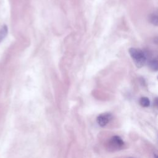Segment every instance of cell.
Instances as JSON below:
<instances>
[{
    "label": "cell",
    "mask_w": 158,
    "mask_h": 158,
    "mask_svg": "<svg viewBox=\"0 0 158 158\" xmlns=\"http://www.w3.org/2000/svg\"><path fill=\"white\" fill-rule=\"evenodd\" d=\"M149 65L150 68L152 69V70H153L154 71H157V70L158 64H157V60L156 59L150 60L149 63Z\"/></svg>",
    "instance_id": "5b68a950"
},
{
    "label": "cell",
    "mask_w": 158,
    "mask_h": 158,
    "mask_svg": "<svg viewBox=\"0 0 158 158\" xmlns=\"http://www.w3.org/2000/svg\"><path fill=\"white\" fill-rule=\"evenodd\" d=\"M109 144L112 148L119 149L122 148L124 145V142L118 136H112L109 141Z\"/></svg>",
    "instance_id": "3957f363"
},
{
    "label": "cell",
    "mask_w": 158,
    "mask_h": 158,
    "mask_svg": "<svg viewBox=\"0 0 158 158\" xmlns=\"http://www.w3.org/2000/svg\"><path fill=\"white\" fill-rule=\"evenodd\" d=\"M112 118V116L109 113L102 114L97 117V122L101 127H104L110 121Z\"/></svg>",
    "instance_id": "7a4b0ae2"
},
{
    "label": "cell",
    "mask_w": 158,
    "mask_h": 158,
    "mask_svg": "<svg viewBox=\"0 0 158 158\" xmlns=\"http://www.w3.org/2000/svg\"><path fill=\"white\" fill-rule=\"evenodd\" d=\"M151 22L154 25H157L158 24V19L157 14H152L150 17Z\"/></svg>",
    "instance_id": "52a82bcc"
},
{
    "label": "cell",
    "mask_w": 158,
    "mask_h": 158,
    "mask_svg": "<svg viewBox=\"0 0 158 158\" xmlns=\"http://www.w3.org/2000/svg\"><path fill=\"white\" fill-rule=\"evenodd\" d=\"M129 52L138 67H143L146 62V56L141 49L131 48L129 49Z\"/></svg>",
    "instance_id": "6da1fadb"
},
{
    "label": "cell",
    "mask_w": 158,
    "mask_h": 158,
    "mask_svg": "<svg viewBox=\"0 0 158 158\" xmlns=\"http://www.w3.org/2000/svg\"><path fill=\"white\" fill-rule=\"evenodd\" d=\"M139 103L143 107H148L150 105V101L148 98L143 97L140 99Z\"/></svg>",
    "instance_id": "8992f818"
},
{
    "label": "cell",
    "mask_w": 158,
    "mask_h": 158,
    "mask_svg": "<svg viewBox=\"0 0 158 158\" xmlns=\"http://www.w3.org/2000/svg\"><path fill=\"white\" fill-rule=\"evenodd\" d=\"M7 32H8V28L6 25H4L0 28V43L6 36Z\"/></svg>",
    "instance_id": "277c9868"
}]
</instances>
